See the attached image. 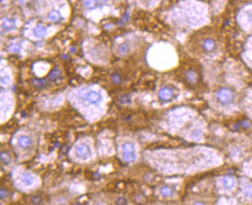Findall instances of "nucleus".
Instances as JSON below:
<instances>
[{
    "mask_svg": "<svg viewBox=\"0 0 252 205\" xmlns=\"http://www.w3.org/2000/svg\"><path fill=\"white\" fill-rule=\"evenodd\" d=\"M217 98L222 104H228L233 98V93L229 88H224L217 92Z\"/></svg>",
    "mask_w": 252,
    "mask_h": 205,
    "instance_id": "obj_3",
    "label": "nucleus"
},
{
    "mask_svg": "<svg viewBox=\"0 0 252 205\" xmlns=\"http://www.w3.org/2000/svg\"><path fill=\"white\" fill-rule=\"evenodd\" d=\"M49 18L51 21L55 22H60L62 20V16L60 15V12L58 11L53 10L49 13Z\"/></svg>",
    "mask_w": 252,
    "mask_h": 205,
    "instance_id": "obj_14",
    "label": "nucleus"
},
{
    "mask_svg": "<svg viewBox=\"0 0 252 205\" xmlns=\"http://www.w3.org/2000/svg\"><path fill=\"white\" fill-rule=\"evenodd\" d=\"M10 49H12V51H13V52H18L19 51L20 47L18 45H12V46H10Z\"/></svg>",
    "mask_w": 252,
    "mask_h": 205,
    "instance_id": "obj_23",
    "label": "nucleus"
},
{
    "mask_svg": "<svg viewBox=\"0 0 252 205\" xmlns=\"http://www.w3.org/2000/svg\"><path fill=\"white\" fill-rule=\"evenodd\" d=\"M173 91L170 88H163L159 92V97L162 100H169L172 98Z\"/></svg>",
    "mask_w": 252,
    "mask_h": 205,
    "instance_id": "obj_8",
    "label": "nucleus"
},
{
    "mask_svg": "<svg viewBox=\"0 0 252 205\" xmlns=\"http://www.w3.org/2000/svg\"><path fill=\"white\" fill-rule=\"evenodd\" d=\"M22 180H23V182L28 186L32 185L34 182L33 176H32V175H30V174L26 173V174H24V175H23Z\"/></svg>",
    "mask_w": 252,
    "mask_h": 205,
    "instance_id": "obj_13",
    "label": "nucleus"
},
{
    "mask_svg": "<svg viewBox=\"0 0 252 205\" xmlns=\"http://www.w3.org/2000/svg\"><path fill=\"white\" fill-rule=\"evenodd\" d=\"M32 144V140L28 136H22L19 139V145L21 147H28Z\"/></svg>",
    "mask_w": 252,
    "mask_h": 205,
    "instance_id": "obj_9",
    "label": "nucleus"
},
{
    "mask_svg": "<svg viewBox=\"0 0 252 205\" xmlns=\"http://www.w3.org/2000/svg\"><path fill=\"white\" fill-rule=\"evenodd\" d=\"M60 75H61V71L60 69H58V68H55L49 74V78L52 81H55L57 78H59L60 77Z\"/></svg>",
    "mask_w": 252,
    "mask_h": 205,
    "instance_id": "obj_16",
    "label": "nucleus"
},
{
    "mask_svg": "<svg viewBox=\"0 0 252 205\" xmlns=\"http://www.w3.org/2000/svg\"><path fill=\"white\" fill-rule=\"evenodd\" d=\"M76 155H77V156L78 157V158H80V159L83 160L88 159L92 155L90 147L86 144H80V145L77 146V148H76Z\"/></svg>",
    "mask_w": 252,
    "mask_h": 205,
    "instance_id": "obj_2",
    "label": "nucleus"
},
{
    "mask_svg": "<svg viewBox=\"0 0 252 205\" xmlns=\"http://www.w3.org/2000/svg\"><path fill=\"white\" fill-rule=\"evenodd\" d=\"M245 193L248 196L252 197V187H247L245 190Z\"/></svg>",
    "mask_w": 252,
    "mask_h": 205,
    "instance_id": "obj_26",
    "label": "nucleus"
},
{
    "mask_svg": "<svg viewBox=\"0 0 252 205\" xmlns=\"http://www.w3.org/2000/svg\"><path fill=\"white\" fill-rule=\"evenodd\" d=\"M194 204H204V203H203V202H196Z\"/></svg>",
    "mask_w": 252,
    "mask_h": 205,
    "instance_id": "obj_29",
    "label": "nucleus"
},
{
    "mask_svg": "<svg viewBox=\"0 0 252 205\" xmlns=\"http://www.w3.org/2000/svg\"><path fill=\"white\" fill-rule=\"evenodd\" d=\"M33 33L37 37H44L47 33V30L44 26H39L34 29Z\"/></svg>",
    "mask_w": 252,
    "mask_h": 205,
    "instance_id": "obj_11",
    "label": "nucleus"
},
{
    "mask_svg": "<svg viewBox=\"0 0 252 205\" xmlns=\"http://www.w3.org/2000/svg\"><path fill=\"white\" fill-rule=\"evenodd\" d=\"M0 159L5 164H9L12 161V157L8 151H2L0 155Z\"/></svg>",
    "mask_w": 252,
    "mask_h": 205,
    "instance_id": "obj_12",
    "label": "nucleus"
},
{
    "mask_svg": "<svg viewBox=\"0 0 252 205\" xmlns=\"http://www.w3.org/2000/svg\"><path fill=\"white\" fill-rule=\"evenodd\" d=\"M42 201H43V200H42L41 197L40 196L34 197V198H32V202L36 204H40L42 203Z\"/></svg>",
    "mask_w": 252,
    "mask_h": 205,
    "instance_id": "obj_21",
    "label": "nucleus"
},
{
    "mask_svg": "<svg viewBox=\"0 0 252 205\" xmlns=\"http://www.w3.org/2000/svg\"><path fill=\"white\" fill-rule=\"evenodd\" d=\"M120 102H122L123 104H125V103H130L131 102V100L130 99V98H124V96L122 98V99H120Z\"/></svg>",
    "mask_w": 252,
    "mask_h": 205,
    "instance_id": "obj_27",
    "label": "nucleus"
},
{
    "mask_svg": "<svg viewBox=\"0 0 252 205\" xmlns=\"http://www.w3.org/2000/svg\"><path fill=\"white\" fill-rule=\"evenodd\" d=\"M113 80L115 83H119V82H120L121 78L120 77V75H118V74H114L113 77Z\"/></svg>",
    "mask_w": 252,
    "mask_h": 205,
    "instance_id": "obj_24",
    "label": "nucleus"
},
{
    "mask_svg": "<svg viewBox=\"0 0 252 205\" xmlns=\"http://www.w3.org/2000/svg\"><path fill=\"white\" fill-rule=\"evenodd\" d=\"M223 184L227 189H232L235 185V180L231 177H226L223 179Z\"/></svg>",
    "mask_w": 252,
    "mask_h": 205,
    "instance_id": "obj_10",
    "label": "nucleus"
},
{
    "mask_svg": "<svg viewBox=\"0 0 252 205\" xmlns=\"http://www.w3.org/2000/svg\"><path fill=\"white\" fill-rule=\"evenodd\" d=\"M2 27L5 30H11L15 28V21L11 18L6 19L2 23Z\"/></svg>",
    "mask_w": 252,
    "mask_h": 205,
    "instance_id": "obj_15",
    "label": "nucleus"
},
{
    "mask_svg": "<svg viewBox=\"0 0 252 205\" xmlns=\"http://www.w3.org/2000/svg\"><path fill=\"white\" fill-rule=\"evenodd\" d=\"M8 195H9V191H6V189L2 188L0 190V198H1V199H4V198H7Z\"/></svg>",
    "mask_w": 252,
    "mask_h": 205,
    "instance_id": "obj_20",
    "label": "nucleus"
},
{
    "mask_svg": "<svg viewBox=\"0 0 252 205\" xmlns=\"http://www.w3.org/2000/svg\"><path fill=\"white\" fill-rule=\"evenodd\" d=\"M103 97L100 93L96 91H90L84 97V100L92 105H98L102 101Z\"/></svg>",
    "mask_w": 252,
    "mask_h": 205,
    "instance_id": "obj_4",
    "label": "nucleus"
},
{
    "mask_svg": "<svg viewBox=\"0 0 252 205\" xmlns=\"http://www.w3.org/2000/svg\"><path fill=\"white\" fill-rule=\"evenodd\" d=\"M172 189L170 187H164L161 190V195L164 197H169L172 195Z\"/></svg>",
    "mask_w": 252,
    "mask_h": 205,
    "instance_id": "obj_18",
    "label": "nucleus"
},
{
    "mask_svg": "<svg viewBox=\"0 0 252 205\" xmlns=\"http://www.w3.org/2000/svg\"><path fill=\"white\" fill-rule=\"evenodd\" d=\"M33 83H34V85H36V86L43 87V86H44V85H46V81H45V80H42V79L39 80V79H37V80H34L33 81Z\"/></svg>",
    "mask_w": 252,
    "mask_h": 205,
    "instance_id": "obj_19",
    "label": "nucleus"
},
{
    "mask_svg": "<svg viewBox=\"0 0 252 205\" xmlns=\"http://www.w3.org/2000/svg\"><path fill=\"white\" fill-rule=\"evenodd\" d=\"M2 84H5V85H7L8 83H9V78L8 77H4L2 78Z\"/></svg>",
    "mask_w": 252,
    "mask_h": 205,
    "instance_id": "obj_25",
    "label": "nucleus"
},
{
    "mask_svg": "<svg viewBox=\"0 0 252 205\" xmlns=\"http://www.w3.org/2000/svg\"><path fill=\"white\" fill-rule=\"evenodd\" d=\"M202 48L206 52H211L217 48L216 42L211 38H206L202 42Z\"/></svg>",
    "mask_w": 252,
    "mask_h": 205,
    "instance_id": "obj_5",
    "label": "nucleus"
},
{
    "mask_svg": "<svg viewBox=\"0 0 252 205\" xmlns=\"http://www.w3.org/2000/svg\"><path fill=\"white\" fill-rule=\"evenodd\" d=\"M118 52H119V53L120 54V55H127V54L128 53V52H129L128 46H127V44H124V43L121 44L120 46H119V49H118Z\"/></svg>",
    "mask_w": 252,
    "mask_h": 205,
    "instance_id": "obj_17",
    "label": "nucleus"
},
{
    "mask_svg": "<svg viewBox=\"0 0 252 205\" xmlns=\"http://www.w3.org/2000/svg\"><path fill=\"white\" fill-rule=\"evenodd\" d=\"M116 203L117 204H127V200L125 199V198H118L117 201H116Z\"/></svg>",
    "mask_w": 252,
    "mask_h": 205,
    "instance_id": "obj_22",
    "label": "nucleus"
},
{
    "mask_svg": "<svg viewBox=\"0 0 252 205\" xmlns=\"http://www.w3.org/2000/svg\"><path fill=\"white\" fill-rule=\"evenodd\" d=\"M123 155L127 162L132 163L136 159V149L135 145L131 142H127L123 145Z\"/></svg>",
    "mask_w": 252,
    "mask_h": 205,
    "instance_id": "obj_1",
    "label": "nucleus"
},
{
    "mask_svg": "<svg viewBox=\"0 0 252 205\" xmlns=\"http://www.w3.org/2000/svg\"><path fill=\"white\" fill-rule=\"evenodd\" d=\"M109 0H86L85 2V6L89 9H95L107 4Z\"/></svg>",
    "mask_w": 252,
    "mask_h": 205,
    "instance_id": "obj_6",
    "label": "nucleus"
},
{
    "mask_svg": "<svg viewBox=\"0 0 252 205\" xmlns=\"http://www.w3.org/2000/svg\"><path fill=\"white\" fill-rule=\"evenodd\" d=\"M248 18H249L250 22H251L252 23V14L251 13L248 14Z\"/></svg>",
    "mask_w": 252,
    "mask_h": 205,
    "instance_id": "obj_28",
    "label": "nucleus"
},
{
    "mask_svg": "<svg viewBox=\"0 0 252 205\" xmlns=\"http://www.w3.org/2000/svg\"><path fill=\"white\" fill-rule=\"evenodd\" d=\"M187 80L191 84H195L198 80V73L194 69H191L187 71L186 73Z\"/></svg>",
    "mask_w": 252,
    "mask_h": 205,
    "instance_id": "obj_7",
    "label": "nucleus"
}]
</instances>
